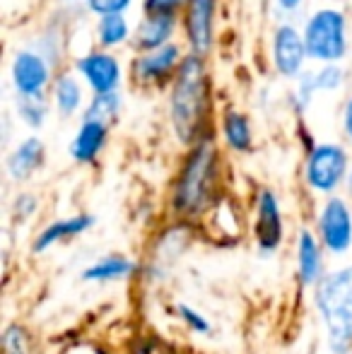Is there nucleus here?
Here are the masks:
<instances>
[{"instance_id": "7ed1b4c3", "label": "nucleus", "mask_w": 352, "mask_h": 354, "mask_svg": "<svg viewBox=\"0 0 352 354\" xmlns=\"http://www.w3.org/2000/svg\"><path fill=\"white\" fill-rule=\"evenodd\" d=\"M311 292L331 354H352V263L328 270Z\"/></svg>"}, {"instance_id": "b1692460", "label": "nucleus", "mask_w": 352, "mask_h": 354, "mask_svg": "<svg viewBox=\"0 0 352 354\" xmlns=\"http://www.w3.org/2000/svg\"><path fill=\"white\" fill-rule=\"evenodd\" d=\"M17 118L27 128L39 131L48 118L46 99H17Z\"/></svg>"}, {"instance_id": "1a4fd4ad", "label": "nucleus", "mask_w": 352, "mask_h": 354, "mask_svg": "<svg viewBox=\"0 0 352 354\" xmlns=\"http://www.w3.org/2000/svg\"><path fill=\"white\" fill-rule=\"evenodd\" d=\"M75 73L92 89V94L118 92L123 80L121 61L109 51H89L85 56L75 58Z\"/></svg>"}, {"instance_id": "6e6552de", "label": "nucleus", "mask_w": 352, "mask_h": 354, "mask_svg": "<svg viewBox=\"0 0 352 354\" xmlns=\"http://www.w3.org/2000/svg\"><path fill=\"white\" fill-rule=\"evenodd\" d=\"M256 251L270 256L285 243V217H282L280 198L270 188H261L254 201V224H251Z\"/></svg>"}, {"instance_id": "6ab92c4d", "label": "nucleus", "mask_w": 352, "mask_h": 354, "mask_svg": "<svg viewBox=\"0 0 352 354\" xmlns=\"http://www.w3.org/2000/svg\"><path fill=\"white\" fill-rule=\"evenodd\" d=\"M51 99L58 116L71 118L85 104V87H82L77 73H61L51 84Z\"/></svg>"}, {"instance_id": "f03ea898", "label": "nucleus", "mask_w": 352, "mask_h": 354, "mask_svg": "<svg viewBox=\"0 0 352 354\" xmlns=\"http://www.w3.org/2000/svg\"><path fill=\"white\" fill-rule=\"evenodd\" d=\"M207 109H210V82H207L205 63L201 56L186 53L169 89V121L178 142L193 147L198 140L210 136L205 131Z\"/></svg>"}, {"instance_id": "412c9836", "label": "nucleus", "mask_w": 352, "mask_h": 354, "mask_svg": "<svg viewBox=\"0 0 352 354\" xmlns=\"http://www.w3.org/2000/svg\"><path fill=\"white\" fill-rule=\"evenodd\" d=\"M94 37L102 44V51L106 48H118L126 41H133L131 24H128L126 15H106V17L97 19V27H94Z\"/></svg>"}, {"instance_id": "5701e85b", "label": "nucleus", "mask_w": 352, "mask_h": 354, "mask_svg": "<svg viewBox=\"0 0 352 354\" xmlns=\"http://www.w3.org/2000/svg\"><path fill=\"white\" fill-rule=\"evenodd\" d=\"M174 316L181 321V326L186 328L188 333H193V335H205V337L212 335V321L201 311V308L193 306V304L176 301Z\"/></svg>"}, {"instance_id": "aec40b11", "label": "nucleus", "mask_w": 352, "mask_h": 354, "mask_svg": "<svg viewBox=\"0 0 352 354\" xmlns=\"http://www.w3.org/2000/svg\"><path fill=\"white\" fill-rule=\"evenodd\" d=\"M222 140L227 147L237 154H246L254 147V128H251V118L241 113L239 109H227L222 113Z\"/></svg>"}, {"instance_id": "4be33fe9", "label": "nucleus", "mask_w": 352, "mask_h": 354, "mask_svg": "<svg viewBox=\"0 0 352 354\" xmlns=\"http://www.w3.org/2000/svg\"><path fill=\"white\" fill-rule=\"evenodd\" d=\"M118 111H121V92L92 94V99L85 106V113H82V121H99L111 126L118 118Z\"/></svg>"}, {"instance_id": "393cba45", "label": "nucleus", "mask_w": 352, "mask_h": 354, "mask_svg": "<svg viewBox=\"0 0 352 354\" xmlns=\"http://www.w3.org/2000/svg\"><path fill=\"white\" fill-rule=\"evenodd\" d=\"M3 354H32V342H29V333L22 323H8L3 330V340H0Z\"/></svg>"}, {"instance_id": "4468645a", "label": "nucleus", "mask_w": 352, "mask_h": 354, "mask_svg": "<svg viewBox=\"0 0 352 354\" xmlns=\"http://www.w3.org/2000/svg\"><path fill=\"white\" fill-rule=\"evenodd\" d=\"M97 224V217L89 212H80V214H71V217L63 219H53L48 222L44 229H39V234L32 239V253L34 256H41V253L51 251L58 243L73 241V239L82 236L85 232Z\"/></svg>"}, {"instance_id": "2f4dec72", "label": "nucleus", "mask_w": 352, "mask_h": 354, "mask_svg": "<svg viewBox=\"0 0 352 354\" xmlns=\"http://www.w3.org/2000/svg\"><path fill=\"white\" fill-rule=\"evenodd\" d=\"M304 3V0H277V5H280V10H285V12H295L299 5Z\"/></svg>"}, {"instance_id": "20e7f679", "label": "nucleus", "mask_w": 352, "mask_h": 354, "mask_svg": "<svg viewBox=\"0 0 352 354\" xmlns=\"http://www.w3.org/2000/svg\"><path fill=\"white\" fill-rule=\"evenodd\" d=\"M309 61L340 63L348 56V17L335 8H321L304 22L302 29Z\"/></svg>"}, {"instance_id": "f8f14e48", "label": "nucleus", "mask_w": 352, "mask_h": 354, "mask_svg": "<svg viewBox=\"0 0 352 354\" xmlns=\"http://www.w3.org/2000/svg\"><path fill=\"white\" fill-rule=\"evenodd\" d=\"M270 53H272V66L282 77H302L306 63V46H304V37L297 27L292 24H280V27L272 32V44H270Z\"/></svg>"}, {"instance_id": "2eb2a0df", "label": "nucleus", "mask_w": 352, "mask_h": 354, "mask_svg": "<svg viewBox=\"0 0 352 354\" xmlns=\"http://www.w3.org/2000/svg\"><path fill=\"white\" fill-rule=\"evenodd\" d=\"M44 157H46V145L41 138L29 136L17 142V147L8 154L5 159V171H8L10 181L24 183L41 169Z\"/></svg>"}, {"instance_id": "0eeeda50", "label": "nucleus", "mask_w": 352, "mask_h": 354, "mask_svg": "<svg viewBox=\"0 0 352 354\" xmlns=\"http://www.w3.org/2000/svg\"><path fill=\"white\" fill-rule=\"evenodd\" d=\"M316 236L328 256H345L352 248V207L345 198H324L316 212Z\"/></svg>"}, {"instance_id": "a878e982", "label": "nucleus", "mask_w": 352, "mask_h": 354, "mask_svg": "<svg viewBox=\"0 0 352 354\" xmlns=\"http://www.w3.org/2000/svg\"><path fill=\"white\" fill-rule=\"evenodd\" d=\"M345 82V71L338 63H331V66H321L314 73V84L316 92H338Z\"/></svg>"}, {"instance_id": "7c9ffc66", "label": "nucleus", "mask_w": 352, "mask_h": 354, "mask_svg": "<svg viewBox=\"0 0 352 354\" xmlns=\"http://www.w3.org/2000/svg\"><path fill=\"white\" fill-rule=\"evenodd\" d=\"M343 133L352 142V97L345 102V106H343Z\"/></svg>"}, {"instance_id": "dca6fc26", "label": "nucleus", "mask_w": 352, "mask_h": 354, "mask_svg": "<svg viewBox=\"0 0 352 354\" xmlns=\"http://www.w3.org/2000/svg\"><path fill=\"white\" fill-rule=\"evenodd\" d=\"M109 131L111 126L99 121H82L77 133L73 136L71 145H68V154L75 164H94L97 157L104 152L109 142Z\"/></svg>"}, {"instance_id": "39448f33", "label": "nucleus", "mask_w": 352, "mask_h": 354, "mask_svg": "<svg viewBox=\"0 0 352 354\" xmlns=\"http://www.w3.org/2000/svg\"><path fill=\"white\" fill-rule=\"evenodd\" d=\"M350 154L338 142H319L309 147L304 159V183L316 196H335L340 186L348 181Z\"/></svg>"}, {"instance_id": "423d86ee", "label": "nucleus", "mask_w": 352, "mask_h": 354, "mask_svg": "<svg viewBox=\"0 0 352 354\" xmlns=\"http://www.w3.org/2000/svg\"><path fill=\"white\" fill-rule=\"evenodd\" d=\"M10 82L17 99H44L53 84V66L39 48H19L10 61Z\"/></svg>"}, {"instance_id": "f257e3e1", "label": "nucleus", "mask_w": 352, "mask_h": 354, "mask_svg": "<svg viewBox=\"0 0 352 354\" xmlns=\"http://www.w3.org/2000/svg\"><path fill=\"white\" fill-rule=\"evenodd\" d=\"M220 186V149L207 136L188 147L169 191V207L178 222H193L215 207Z\"/></svg>"}, {"instance_id": "c85d7f7f", "label": "nucleus", "mask_w": 352, "mask_h": 354, "mask_svg": "<svg viewBox=\"0 0 352 354\" xmlns=\"http://www.w3.org/2000/svg\"><path fill=\"white\" fill-rule=\"evenodd\" d=\"M87 10L99 17H106V15H123L133 5V0H85Z\"/></svg>"}, {"instance_id": "9b49d317", "label": "nucleus", "mask_w": 352, "mask_h": 354, "mask_svg": "<svg viewBox=\"0 0 352 354\" xmlns=\"http://www.w3.org/2000/svg\"><path fill=\"white\" fill-rule=\"evenodd\" d=\"M297 282L304 289H314L326 277V248L314 229L299 227L295 236Z\"/></svg>"}, {"instance_id": "f3484780", "label": "nucleus", "mask_w": 352, "mask_h": 354, "mask_svg": "<svg viewBox=\"0 0 352 354\" xmlns=\"http://www.w3.org/2000/svg\"><path fill=\"white\" fill-rule=\"evenodd\" d=\"M136 270L138 263L133 258H128L126 253H106V256L89 263L80 272V280L87 284H111L128 280V277L136 275Z\"/></svg>"}, {"instance_id": "473e14b6", "label": "nucleus", "mask_w": 352, "mask_h": 354, "mask_svg": "<svg viewBox=\"0 0 352 354\" xmlns=\"http://www.w3.org/2000/svg\"><path fill=\"white\" fill-rule=\"evenodd\" d=\"M348 191H350V196H352V167H350V174H348Z\"/></svg>"}, {"instance_id": "9d476101", "label": "nucleus", "mask_w": 352, "mask_h": 354, "mask_svg": "<svg viewBox=\"0 0 352 354\" xmlns=\"http://www.w3.org/2000/svg\"><path fill=\"white\" fill-rule=\"evenodd\" d=\"M215 12H217V0H186L183 32H186V44L193 56L205 58L212 51V41H215Z\"/></svg>"}, {"instance_id": "a211bd4d", "label": "nucleus", "mask_w": 352, "mask_h": 354, "mask_svg": "<svg viewBox=\"0 0 352 354\" xmlns=\"http://www.w3.org/2000/svg\"><path fill=\"white\" fill-rule=\"evenodd\" d=\"M176 34V17H157V15H142L133 32V46L140 53L160 51L169 46Z\"/></svg>"}, {"instance_id": "cd10ccee", "label": "nucleus", "mask_w": 352, "mask_h": 354, "mask_svg": "<svg viewBox=\"0 0 352 354\" xmlns=\"http://www.w3.org/2000/svg\"><path fill=\"white\" fill-rule=\"evenodd\" d=\"M316 94V84H314V73L302 75L299 82H297V92H295V106L297 113H304L311 106V99Z\"/></svg>"}, {"instance_id": "c756f323", "label": "nucleus", "mask_w": 352, "mask_h": 354, "mask_svg": "<svg viewBox=\"0 0 352 354\" xmlns=\"http://www.w3.org/2000/svg\"><path fill=\"white\" fill-rule=\"evenodd\" d=\"M37 210H39L37 196H32V193H17V196H15V203H12L15 219H19V222H27V219L34 217V212H37Z\"/></svg>"}, {"instance_id": "bb28decb", "label": "nucleus", "mask_w": 352, "mask_h": 354, "mask_svg": "<svg viewBox=\"0 0 352 354\" xmlns=\"http://www.w3.org/2000/svg\"><path fill=\"white\" fill-rule=\"evenodd\" d=\"M181 8H186V0H142V12L157 17H176Z\"/></svg>"}, {"instance_id": "ddd939ff", "label": "nucleus", "mask_w": 352, "mask_h": 354, "mask_svg": "<svg viewBox=\"0 0 352 354\" xmlns=\"http://www.w3.org/2000/svg\"><path fill=\"white\" fill-rule=\"evenodd\" d=\"M181 46L178 44H169V46L160 48V51L140 53V56L133 58L131 73L133 82L138 84H162L167 80H174V75L181 66Z\"/></svg>"}]
</instances>
